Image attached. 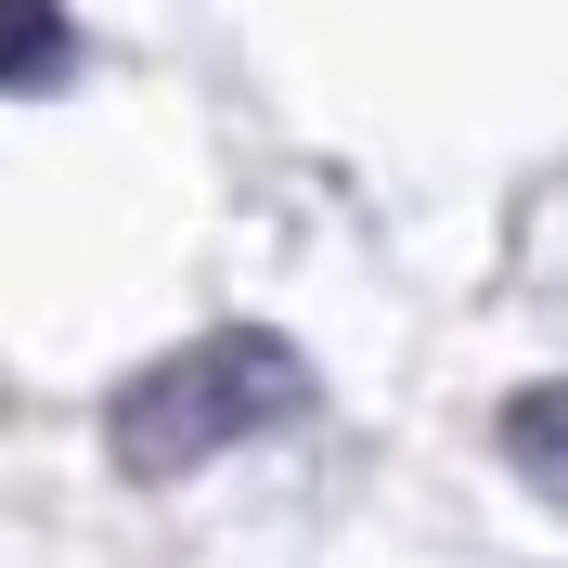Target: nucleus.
<instances>
[{
  "instance_id": "obj_1",
  "label": "nucleus",
  "mask_w": 568,
  "mask_h": 568,
  "mask_svg": "<svg viewBox=\"0 0 568 568\" xmlns=\"http://www.w3.org/2000/svg\"><path fill=\"white\" fill-rule=\"evenodd\" d=\"M311 400V362L284 349L272 323H220V336H194V349L142 362L130 388H116L104 414V453L130 465V478H194V465L246 453L258 426H284Z\"/></svg>"
},
{
  "instance_id": "obj_2",
  "label": "nucleus",
  "mask_w": 568,
  "mask_h": 568,
  "mask_svg": "<svg viewBox=\"0 0 568 568\" xmlns=\"http://www.w3.org/2000/svg\"><path fill=\"white\" fill-rule=\"evenodd\" d=\"M491 439H504V465H517L542 504H568V375H530V388L491 414Z\"/></svg>"
},
{
  "instance_id": "obj_3",
  "label": "nucleus",
  "mask_w": 568,
  "mask_h": 568,
  "mask_svg": "<svg viewBox=\"0 0 568 568\" xmlns=\"http://www.w3.org/2000/svg\"><path fill=\"white\" fill-rule=\"evenodd\" d=\"M65 65H78L65 0H0V91H52Z\"/></svg>"
}]
</instances>
